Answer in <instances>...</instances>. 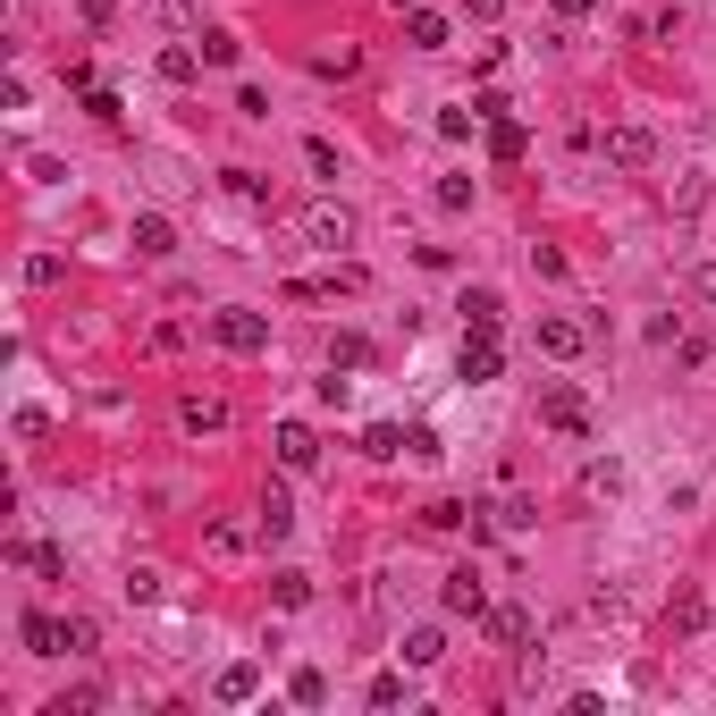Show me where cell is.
Returning <instances> with one entry per match:
<instances>
[{
    "mask_svg": "<svg viewBox=\"0 0 716 716\" xmlns=\"http://www.w3.org/2000/svg\"><path fill=\"white\" fill-rule=\"evenodd\" d=\"M60 650H67V657H94V650H101V624H94V616H67V624H60Z\"/></svg>",
    "mask_w": 716,
    "mask_h": 716,
    "instance_id": "obj_23",
    "label": "cell"
},
{
    "mask_svg": "<svg viewBox=\"0 0 716 716\" xmlns=\"http://www.w3.org/2000/svg\"><path fill=\"white\" fill-rule=\"evenodd\" d=\"M540 422H548V430H565V439H582V430H590L582 388H573V380H548V388H540Z\"/></svg>",
    "mask_w": 716,
    "mask_h": 716,
    "instance_id": "obj_3",
    "label": "cell"
},
{
    "mask_svg": "<svg viewBox=\"0 0 716 716\" xmlns=\"http://www.w3.org/2000/svg\"><path fill=\"white\" fill-rule=\"evenodd\" d=\"M127 245H135V254H144V261H169V254H177V229H169L161 211H144V220H135V229H127Z\"/></svg>",
    "mask_w": 716,
    "mask_h": 716,
    "instance_id": "obj_12",
    "label": "cell"
},
{
    "mask_svg": "<svg viewBox=\"0 0 716 716\" xmlns=\"http://www.w3.org/2000/svg\"><path fill=\"white\" fill-rule=\"evenodd\" d=\"M254 540H261V531H245V522H211V531H202V548H211V556H245Z\"/></svg>",
    "mask_w": 716,
    "mask_h": 716,
    "instance_id": "obj_20",
    "label": "cell"
},
{
    "mask_svg": "<svg viewBox=\"0 0 716 716\" xmlns=\"http://www.w3.org/2000/svg\"><path fill=\"white\" fill-rule=\"evenodd\" d=\"M497 371H506V355H497V337H489V329H464V380H472V388H489Z\"/></svg>",
    "mask_w": 716,
    "mask_h": 716,
    "instance_id": "obj_6",
    "label": "cell"
},
{
    "mask_svg": "<svg viewBox=\"0 0 716 716\" xmlns=\"http://www.w3.org/2000/svg\"><path fill=\"white\" fill-rule=\"evenodd\" d=\"M270 598H279V607H304V598H312V573H270Z\"/></svg>",
    "mask_w": 716,
    "mask_h": 716,
    "instance_id": "obj_30",
    "label": "cell"
},
{
    "mask_svg": "<svg viewBox=\"0 0 716 716\" xmlns=\"http://www.w3.org/2000/svg\"><path fill=\"white\" fill-rule=\"evenodd\" d=\"M481 632L497 641V650H531V632H540V624H531V607H489Z\"/></svg>",
    "mask_w": 716,
    "mask_h": 716,
    "instance_id": "obj_7",
    "label": "cell"
},
{
    "mask_svg": "<svg viewBox=\"0 0 716 716\" xmlns=\"http://www.w3.org/2000/svg\"><path fill=\"white\" fill-rule=\"evenodd\" d=\"M304 236H312L321 254H346V245L362 236V220L346 211V202H312V211H304Z\"/></svg>",
    "mask_w": 716,
    "mask_h": 716,
    "instance_id": "obj_2",
    "label": "cell"
},
{
    "mask_svg": "<svg viewBox=\"0 0 716 716\" xmlns=\"http://www.w3.org/2000/svg\"><path fill=\"white\" fill-rule=\"evenodd\" d=\"M405 42H413V51H439V42H447V17L413 0V9H405Z\"/></svg>",
    "mask_w": 716,
    "mask_h": 716,
    "instance_id": "obj_17",
    "label": "cell"
},
{
    "mask_svg": "<svg viewBox=\"0 0 716 716\" xmlns=\"http://www.w3.org/2000/svg\"><path fill=\"white\" fill-rule=\"evenodd\" d=\"M439 657H447V632H439V624H413V632H405V666H439Z\"/></svg>",
    "mask_w": 716,
    "mask_h": 716,
    "instance_id": "obj_19",
    "label": "cell"
},
{
    "mask_svg": "<svg viewBox=\"0 0 716 716\" xmlns=\"http://www.w3.org/2000/svg\"><path fill=\"white\" fill-rule=\"evenodd\" d=\"M312 67H321V76H355L362 51H355V42H321V51H312Z\"/></svg>",
    "mask_w": 716,
    "mask_h": 716,
    "instance_id": "obj_24",
    "label": "cell"
},
{
    "mask_svg": "<svg viewBox=\"0 0 716 716\" xmlns=\"http://www.w3.org/2000/svg\"><path fill=\"white\" fill-rule=\"evenodd\" d=\"M522 152H531V135H522L515 119H489V161H506V169H515Z\"/></svg>",
    "mask_w": 716,
    "mask_h": 716,
    "instance_id": "obj_18",
    "label": "cell"
},
{
    "mask_svg": "<svg viewBox=\"0 0 716 716\" xmlns=\"http://www.w3.org/2000/svg\"><path fill=\"white\" fill-rule=\"evenodd\" d=\"M195 51H186V42H169V51H161V76H169V85H195Z\"/></svg>",
    "mask_w": 716,
    "mask_h": 716,
    "instance_id": "obj_28",
    "label": "cell"
},
{
    "mask_svg": "<svg viewBox=\"0 0 716 716\" xmlns=\"http://www.w3.org/2000/svg\"><path fill=\"white\" fill-rule=\"evenodd\" d=\"M254 691H261V666H254V657H236V666H220V683H211V700H220V708H245Z\"/></svg>",
    "mask_w": 716,
    "mask_h": 716,
    "instance_id": "obj_11",
    "label": "cell"
},
{
    "mask_svg": "<svg viewBox=\"0 0 716 716\" xmlns=\"http://www.w3.org/2000/svg\"><path fill=\"white\" fill-rule=\"evenodd\" d=\"M582 489H590V497H616V489H624V464H616V456H598V464L582 472Z\"/></svg>",
    "mask_w": 716,
    "mask_h": 716,
    "instance_id": "obj_27",
    "label": "cell"
},
{
    "mask_svg": "<svg viewBox=\"0 0 716 716\" xmlns=\"http://www.w3.org/2000/svg\"><path fill=\"white\" fill-rule=\"evenodd\" d=\"M60 279H67L60 254H34V261H26V287H60Z\"/></svg>",
    "mask_w": 716,
    "mask_h": 716,
    "instance_id": "obj_31",
    "label": "cell"
},
{
    "mask_svg": "<svg viewBox=\"0 0 716 716\" xmlns=\"http://www.w3.org/2000/svg\"><path fill=\"white\" fill-rule=\"evenodd\" d=\"M691 287H700V295L716 304V261H700V279H691Z\"/></svg>",
    "mask_w": 716,
    "mask_h": 716,
    "instance_id": "obj_42",
    "label": "cell"
},
{
    "mask_svg": "<svg viewBox=\"0 0 716 716\" xmlns=\"http://www.w3.org/2000/svg\"><path fill=\"white\" fill-rule=\"evenodd\" d=\"M464 9H472V17H497V9H506V0H464Z\"/></svg>",
    "mask_w": 716,
    "mask_h": 716,
    "instance_id": "obj_43",
    "label": "cell"
},
{
    "mask_svg": "<svg viewBox=\"0 0 716 716\" xmlns=\"http://www.w3.org/2000/svg\"><path fill=\"white\" fill-rule=\"evenodd\" d=\"M94 708H101V683H76V691H60L42 716H94Z\"/></svg>",
    "mask_w": 716,
    "mask_h": 716,
    "instance_id": "obj_25",
    "label": "cell"
},
{
    "mask_svg": "<svg viewBox=\"0 0 716 716\" xmlns=\"http://www.w3.org/2000/svg\"><path fill=\"white\" fill-rule=\"evenodd\" d=\"M229 195H236V202H270V177H254V169H229Z\"/></svg>",
    "mask_w": 716,
    "mask_h": 716,
    "instance_id": "obj_34",
    "label": "cell"
},
{
    "mask_svg": "<svg viewBox=\"0 0 716 716\" xmlns=\"http://www.w3.org/2000/svg\"><path fill=\"white\" fill-rule=\"evenodd\" d=\"M127 598H135V607H144V598H161V573H152V565H135V573H127Z\"/></svg>",
    "mask_w": 716,
    "mask_h": 716,
    "instance_id": "obj_37",
    "label": "cell"
},
{
    "mask_svg": "<svg viewBox=\"0 0 716 716\" xmlns=\"http://www.w3.org/2000/svg\"><path fill=\"white\" fill-rule=\"evenodd\" d=\"M582 346H590V321H565V312H548V321H540V355L573 362Z\"/></svg>",
    "mask_w": 716,
    "mask_h": 716,
    "instance_id": "obj_8",
    "label": "cell"
},
{
    "mask_svg": "<svg viewBox=\"0 0 716 716\" xmlns=\"http://www.w3.org/2000/svg\"><path fill=\"white\" fill-rule=\"evenodd\" d=\"M17 641H26V657H67V650H60V616H42V607H34V616H17Z\"/></svg>",
    "mask_w": 716,
    "mask_h": 716,
    "instance_id": "obj_15",
    "label": "cell"
},
{
    "mask_svg": "<svg viewBox=\"0 0 716 716\" xmlns=\"http://www.w3.org/2000/svg\"><path fill=\"white\" fill-rule=\"evenodd\" d=\"M362 456H371V464H396V456H405V430H396V422H371V430H362Z\"/></svg>",
    "mask_w": 716,
    "mask_h": 716,
    "instance_id": "obj_21",
    "label": "cell"
},
{
    "mask_svg": "<svg viewBox=\"0 0 716 716\" xmlns=\"http://www.w3.org/2000/svg\"><path fill=\"white\" fill-rule=\"evenodd\" d=\"M236 51H245V42H236L229 26H211V34H202V60H211V67H236Z\"/></svg>",
    "mask_w": 716,
    "mask_h": 716,
    "instance_id": "obj_29",
    "label": "cell"
},
{
    "mask_svg": "<svg viewBox=\"0 0 716 716\" xmlns=\"http://www.w3.org/2000/svg\"><path fill=\"white\" fill-rule=\"evenodd\" d=\"M279 464H287V472H312V464H321V439L304 422H279Z\"/></svg>",
    "mask_w": 716,
    "mask_h": 716,
    "instance_id": "obj_13",
    "label": "cell"
},
{
    "mask_svg": "<svg viewBox=\"0 0 716 716\" xmlns=\"http://www.w3.org/2000/svg\"><path fill=\"white\" fill-rule=\"evenodd\" d=\"M161 17L169 26H195V0H161Z\"/></svg>",
    "mask_w": 716,
    "mask_h": 716,
    "instance_id": "obj_41",
    "label": "cell"
},
{
    "mask_svg": "<svg viewBox=\"0 0 716 716\" xmlns=\"http://www.w3.org/2000/svg\"><path fill=\"white\" fill-rule=\"evenodd\" d=\"M675 624H683V632H700V624H708V598H700V590H683V598H675Z\"/></svg>",
    "mask_w": 716,
    "mask_h": 716,
    "instance_id": "obj_36",
    "label": "cell"
},
{
    "mask_svg": "<svg viewBox=\"0 0 716 716\" xmlns=\"http://www.w3.org/2000/svg\"><path fill=\"white\" fill-rule=\"evenodd\" d=\"M464 522H472V540L489 531V522H481V506H456V497H439V506H422V531H439V540H447V531H464Z\"/></svg>",
    "mask_w": 716,
    "mask_h": 716,
    "instance_id": "obj_14",
    "label": "cell"
},
{
    "mask_svg": "<svg viewBox=\"0 0 716 716\" xmlns=\"http://www.w3.org/2000/svg\"><path fill=\"white\" fill-rule=\"evenodd\" d=\"M497 321H506V295L497 287H464V329H489V337H497Z\"/></svg>",
    "mask_w": 716,
    "mask_h": 716,
    "instance_id": "obj_16",
    "label": "cell"
},
{
    "mask_svg": "<svg viewBox=\"0 0 716 716\" xmlns=\"http://www.w3.org/2000/svg\"><path fill=\"white\" fill-rule=\"evenodd\" d=\"M497 522H506V531H531V522H540V506H531V497H506V506H497Z\"/></svg>",
    "mask_w": 716,
    "mask_h": 716,
    "instance_id": "obj_35",
    "label": "cell"
},
{
    "mask_svg": "<svg viewBox=\"0 0 716 716\" xmlns=\"http://www.w3.org/2000/svg\"><path fill=\"white\" fill-rule=\"evenodd\" d=\"M439 202H447V211H472V177H439Z\"/></svg>",
    "mask_w": 716,
    "mask_h": 716,
    "instance_id": "obj_39",
    "label": "cell"
},
{
    "mask_svg": "<svg viewBox=\"0 0 716 716\" xmlns=\"http://www.w3.org/2000/svg\"><path fill=\"white\" fill-rule=\"evenodd\" d=\"M304 169H312V177H337V144H329V135H312V144H304Z\"/></svg>",
    "mask_w": 716,
    "mask_h": 716,
    "instance_id": "obj_32",
    "label": "cell"
},
{
    "mask_svg": "<svg viewBox=\"0 0 716 716\" xmlns=\"http://www.w3.org/2000/svg\"><path fill=\"white\" fill-rule=\"evenodd\" d=\"M362 362H371V346H362L355 329H346V337H329V371H362Z\"/></svg>",
    "mask_w": 716,
    "mask_h": 716,
    "instance_id": "obj_26",
    "label": "cell"
},
{
    "mask_svg": "<svg viewBox=\"0 0 716 716\" xmlns=\"http://www.w3.org/2000/svg\"><path fill=\"white\" fill-rule=\"evenodd\" d=\"M287 700H295V708H321V700H329V675H321V666H295V675H287Z\"/></svg>",
    "mask_w": 716,
    "mask_h": 716,
    "instance_id": "obj_22",
    "label": "cell"
},
{
    "mask_svg": "<svg viewBox=\"0 0 716 716\" xmlns=\"http://www.w3.org/2000/svg\"><path fill=\"white\" fill-rule=\"evenodd\" d=\"M439 607H447V616H472V624H481V616H489V582L472 573V565H456V573L439 582Z\"/></svg>",
    "mask_w": 716,
    "mask_h": 716,
    "instance_id": "obj_4",
    "label": "cell"
},
{
    "mask_svg": "<svg viewBox=\"0 0 716 716\" xmlns=\"http://www.w3.org/2000/svg\"><path fill=\"white\" fill-rule=\"evenodd\" d=\"M17 556H26L34 573H51V582H60V573H67V556H60V548H17Z\"/></svg>",
    "mask_w": 716,
    "mask_h": 716,
    "instance_id": "obj_40",
    "label": "cell"
},
{
    "mask_svg": "<svg viewBox=\"0 0 716 716\" xmlns=\"http://www.w3.org/2000/svg\"><path fill=\"white\" fill-rule=\"evenodd\" d=\"M254 531H261V540H270V548H279V540H287V531H295V497H287V481H261Z\"/></svg>",
    "mask_w": 716,
    "mask_h": 716,
    "instance_id": "obj_5",
    "label": "cell"
},
{
    "mask_svg": "<svg viewBox=\"0 0 716 716\" xmlns=\"http://www.w3.org/2000/svg\"><path fill=\"white\" fill-rule=\"evenodd\" d=\"M607 161H616V169H650L657 161V135L650 127H607Z\"/></svg>",
    "mask_w": 716,
    "mask_h": 716,
    "instance_id": "obj_9",
    "label": "cell"
},
{
    "mask_svg": "<svg viewBox=\"0 0 716 716\" xmlns=\"http://www.w3.org/2000/svg\"><path fill=\"white\" fill-rule=\"evenodd\" d=\"M556 9H565V17H590V9H598V0H556Z\"/></svg>",
    "mask_w": 716,
    "mask_h": 716,
    "instance_id": "obj_44",
    "label": "cell"
},
{
    "mask_svg": "<svg viewBox=\"0 0 716 716\" xmlns=\"http://www.w3.org/2000/svg\"><path fill=\"white\" fill-rule=\"evenodd\" d=\"M362 700H371V708H396V700H405V675H371V683H362Z\"/></svg>",
    "mask_w": 716,
    "mask_h": 716,
    "instance_id": "obj_33",
    "label": "cell"
},
{
    "mask_svg": "<svg viewBox=\"0 0 716 716\" xmlns=\"http://www.w3.org/2000/svg\"><path fill=\"white\" fill-rule=\"evenodd\" d=\"M177 430H195V439H202V430H229V405L202 396V388H186V396H177Z\"/></svg>",
    "mask_w": 716,
    "mask_h": 716,
    "instance_id": "obj_10",
    "label": "cell"
},
{
    "mask_svg": "<svg viewBox=\"0 0 716 716\" xmlns=\"http://www.w3.org/2000/svg\"><path fill=\"white\" fill-rule=\"evenodd\" d=\"M472 119H481V110H439V135H447V144H464V135H472Z\"/></svg>",
    "mask_w": 716,
    "mask_h": 716,
    "instance_id": "obj_38",
    "label": "cell"
},
{
    "mask_svg": "<svg viewBox=\"0 0 716 716\" xmlns=\"http://www.w3.org/2000/svg\"><path fill=\"white\" fill-rule=\"evenodd\" d=\"M211 346H229V355H270V321L229 304V312H211Z\"/></svg>",
    "mask_w": 716,
    "mask_h": 716,
    "instance_id": "obj_1",
    "label": "cell"
}]
</instances>
